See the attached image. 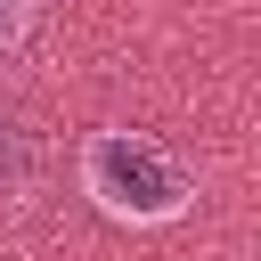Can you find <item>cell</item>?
I'll return each instance as SVG.
<instances>
[{
	"instance_id": "7a4b0ae2",
	"label": "cell",
	"mask_w": 261,
	"mask_h": 261,
	"mask_svg": "<svg viewBox=\"0 0 261 261\" xmlns=\"http://www.w3.org/2000/svg\"><path fill=\"white\" fill-rule=\"evenodd\" d=\"M0 33H8V0H0Z\"/></svg>"
},
{
	"instance_id": "6da1fadb",
	"label": "cell",
	"mask_w": 261,
	"mask_h": 261,
	"mask_svg": "<svg viewBox=\"0 0 261 261\" xmlns=\"http://www.w3.org/2000/svg\"><path fill=\"white\" fill-rule=\"evenodd\" d=\"M90 179H98V196L114 204V212H171L179 204V171L147 147V139H130V130H106L98 147H90Z\"/></svg>"
}]
</instances>
